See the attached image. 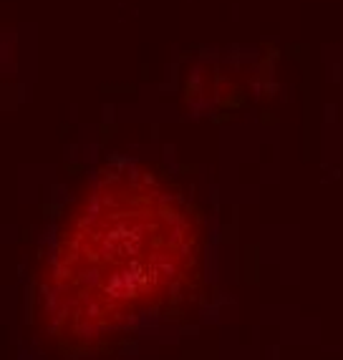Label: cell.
Instances as JSON below:
<instances>
[{"instance_id": "6da1fadb", "label": "cell", "mask_w": 343, "mask_h": 360, "mask_svg": "<svg viewBox=\"0 0 343 360\" xmlns=\"http://www.w3.org/2000/svg\"><path fill=\"white\" fill-rule=\"evenodd\" d=\"M200 247V222L169 184L134 167L99 172L41 267V327L66 350L106 348L189 290Z\"/></svg>"}]
</instances>
